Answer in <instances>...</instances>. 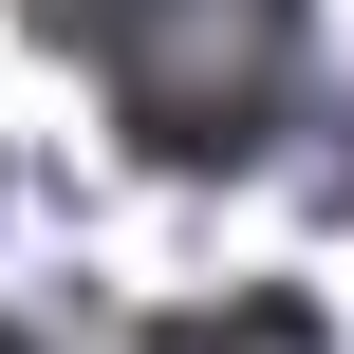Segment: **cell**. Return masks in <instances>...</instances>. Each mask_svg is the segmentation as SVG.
<instances>
[{
  "mask_svg": "<svg viewBox=\"0 0 354 354\" xmlns=\"http://www.w3.org/2000/svg\"><path fill=\"white\" fill-rule=\"evenodd\" d=\"M0 354H37V336H19V317H0Z\"/></svg>",
  "mask_w": 354,
  "mask_h": 354,
  "instance_id": "obj_3",
  "label": "cell"
},
{
  "mask_svg": "<svg viewBox=\"0 0 354 354\" xmlns=\"http://www.w3.org/2000/svg\"><path fill=\"white\" fill-rule=\"evenodd\" d=\"M37 37L93 56L149 168H261L299 112V0H37Z\"/></svg>",
  "mask_w": 354,
  "mask_h": 354,
  "instance_id": "obj_1",
  "label": "cell"
},
{
  "mask_svg": "<svg viewBox=\"0 0 354 354\" xmlns=\"http://www.w3.org/2000/svg\"><path fill=\"white\" fill-rule=\"evenodd\" d=\"M149 354H336V336H317L299 299H224V317H168Z\"/></svg>",
  "mask_w": 354,
  "mask_h": 354,
  "instance_id": "obj_2",
  "label": "cell"
}]
</instances>
